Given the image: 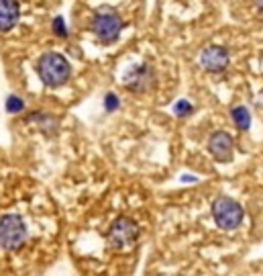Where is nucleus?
<instances>
[{
	"instance_id": "f257e3e1",
	"label": "nucleus",
	"mask_w": 263,
	"mask_h": 276,
	"mask_svg": "<svg viewBox=\"0 0 263 276\" xmlns=\"http://www.w3.org/2000/svg\"><path fill=\"white\" fill-rule=\"evenodd\" d=\"M37 72L39 78L47 84V86H61V84L70 78V63L63 55L49 51L45 55H41L37 61Z\"/></svg>"
},
{
	"instance_id": "f03ea898",
	"label": "nucleus",
	"mask_w": 263,
	"mask_h": 276,
	"mask_svg": "<svg viewBox=\"0 0 263 276\" xmlns=\"http://www.w3.org/2000/svg\"><path fill=\"white\" fill-rule=\"evenodd\" d=\"M137 238H139V225L129 217H119L108 229V246L113 250L133 248Z\"/></svg>"
},
{
	"instance_id": "7ed1b4c3",
	"label": "nucleus",
	"mask_w": 263,
	"mask_h": 276,
	"mask_svg": "<svg viewBox=\"0 0 263 276\" xmlns=\"http://www.w3.org/2000/svg\"><path fill=\"white\" fill-rule=\"evenodd\" d=\"M212 217L221 229H237L243 221V209L229 197H218L212 203Z\"/></svg>"
},
{
	"instance_id": "20e7f679",
	"label": "nucleus",
	"mask_w": 263,
	"mask_h": 276,
	"mask_svg": "<svg viewBox=\"0 0 263 276\" xmlns=\"http://www.w3.org/2000/svg\"><path fill=\"white\" fill-rule=\"evenodd\" d=\"M27 242V227L18 215H4L0 223V244L4 250H16Z\"/></svg>"
},
{
	"instance_id": "39448f33",
	"label": "nucleus",
	"mask_w": 263,
	"mask_h": 276,
	"mask_svg": "<svg viewBox=\"0 0 263 276\" xmlns=\"http://www.w3.org/2000/svg\"><path fill=\"white\" fill-rule=\"evenodd\" d=\"M121 29H123V20L113 10H100L92 18V31L96 33V37L100 41H104V43L115 41L119 37Z\"/></svg>"
},
{
	"instance_id": "423d86ee",
	"label": "nucleus",
	"mask_w": 263,
	"mask_h": 276,
	"mask_svg": "<svg viewBox=\"0 0 263 276\" xmlns=\"http://www.w3.org/2000/svg\"><path fill=\"white\" fill-rule=\"evenodd\" d=\"M200 63L204 66V70H208V72H223L229 66V53L221 45H210V47H206L202 51Z\"/></svg>"
},
{
	"instance_id": "0eeeda50",
	"label": "nucleus",
	"mask_w": 263,
	"mask_h": 276,
	"mask_svg": "<svg viewBox=\"0 0 263 276\" xmlns=\"http://www.w3.org/2000/svg\"><path fill=\"white\" fill-rule=\"evenodd\" d=\"M208 150L218 162H229L233 158V139L225 131H216L208 139Z\"/></svg>"
},
{
	"instance_id": "6e6552de",
	"label": "nucleus",
	"mask_w": 263,
	"mask_h": 276,
	"mask_svg": "<svg viewBox=\"0 0 263 276\" xmlns=\"http://www.w3.org/2000/svg\"><path fill=\"white\" fill-rule=\"evenodd\" d=\"M16 18H18L16 0H0V27H2V31L12 29Z\"/></svg>"
},
{
	"instance_id": "1a4fd4ad",
	"label": "nucleus",
	"mask_w": 263,
	"mask_h": 276,
	"mask_svg": "<svg viewBox=\"0 0 263 276\" xmlns=\"http://www.w3.org/2000/svg\"><path fill=\"white\" fill-rule=\"evenodd\" d=\"M231 115H233L235 125L239 127L241 131H247V129H249V125H251V115H249V111H247L245 107H235V109L231 111Z\"/></svg>"
},
{
	"instance_id": "9d476101",
	"label": "nucleus",
	"mask_w": 263,
	"mask_h": 276,
	"mask_svg": "<svg viewBox=\"0 0 263 276\" xmlns=\"http://www.w3.org/2000/svg\"><path fill=\"white\" fill-rule=\"evenodd\" d=\"M6 111H8V113H18V111H23V100H20L18 96H8V100H6Z\"/></svg>"
},
{
	"instance_id": "9b49d317",
	"label": "nucleus",
	"mask_w": 263,
	"mask_h": 276,
	"mask_svg": "<svg viewBox=\"0 0 263 276\" xmlns=\"http://www.w3.org/2000/svg\"><path fill=\"white\" fill-rule=\"evenodd\" d=\"M175 113H178L180 117H182V115H188V113H192V104H190L188 100H180L178 104H175Z\"/></svg>"
},
{
	"instance_id": "f8f14e48",
	"label": "nucleus",
	"mask_w": 263,
	"mask_h": 276,
	"mask_svg": "<svg viewBox=\"0 0 263 276\" xmlns=\"http://www.w3.org/2000/svg\"><path fill=\"white\" fill-rule=\"evenodd\" d=\"M104 102H106V109H108V111H115V109L119 107V98H117L115 94H106V100H104Z\"/></svg>"
},
{
	"instance_id": "ddd939ff",
	"label": "nucleus",
	"mask_w": 263,
	"mask_h": 276,
	"mask_svg": "<svg viewBox=\"0 0 263 276\" xmlns=\"http://www.w3.org/2000/svg\"><path fill=\"white\" fill-rule=\"evenodd\" d=\"M53 27H55L57 35H65V27H63V20H61V18H55V23H53Z\"/></svg>"
},
{
	"instance_id": "4468645a",
	"label": "nucleus",
	"mask_w": 263,
	"mask_h": 276,
	"mask_svg": "<svg viewBox=\"0 0 263 276\" xmlns=\"http://www.w3.org/2000/svg\"><path fill=\"white\" fill-rule=\"evenodd\" d=\"M257 4H259V6L263 8V0H257Z\"/></svg>"
}]
</instances>
